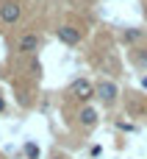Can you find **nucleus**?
<instances>
[{
	"mask_svg": "<svg viewBox=\"0 0 147 159\" xmlns=\"http://www.w3.org/2000/svg\"><path fill=\"white\" fill-rule=\"evenodd\" d=\"M56 159H58V157H56Z\"/></svg>",
	"mask_w": 147,
	"mask_h": 159,
	"instance_id": "11",
	"label": "nucleus"
},
{
	"mask_svg": "<svg viewBox=\"0 0 147 159\" xmlns=\"http://www.w3.org/2000/svg\"><path fill=\"white\" fill-rule=\"evenodd\" d=\"M36 48H39V36H36V34H25V36L17 42V50H19V53H33Z\"/></svg>",
	"mask_w": 147,
	"mask_h": 159,
	"instance_id": "5",
	"label": "nucleus"
},
{
	"mask_svg": "<svg viewBox=\"0 0 147 159\" xmlns=\"http://www.w3.org/2000/svg\"><path fill=\"white\" fill-rule=\"evenodd\" d=\"M72 95L81 98V101H89V98L94 95V89H92V84H89L86 78H78V81L72 84Z\"/></svg>",
	"mask_w": 147,
	"mask_h": 159,
	"instance_id": "4",
	"label": "nucleus"
},
{
	"mask_svg": "<svg viewBox=\"0 0 147 159\" xmlns=\"http://www.w3.org/2000/svg\"><path fill=\"white\" fill-rule=\"evenodd\" d=\"M81 123H83L86 129H92V126L97 123V109H92V106H83V109H81Z\"/></svg>",
	"mask_w": 147,
	"mask_h": 159,
	"instance_id": "6",
	"label": "nucleus"
},
{
	"mask_svg": "<svg viewBox=\"0 0 147 159\" xmlns=\"http://www.w3.org/2000/svg\"><path fill=\"white\" fill-rule=\"evenodd\" d=\"M94 92H97V98H100L106 106H111V103L117 101V84H114V81H108V78H103V81L97 84V89H94Z\"/></svg>",
	"mask_w": 147,
	"mask_h": 159,
	"instance_id": "1",
	"label": "nucleus"
},
{
	"mask_svg": "<svg viewBox=\"0 0 147 159\" xmlns=\"http://www.w3.org/2000/svg\"><path fill=\"white\" fill-rule=\"evenodd\" d=\"M19 14H22V11H19L17 3H3V6H0V20L8 22V25H14V22L19 20Z\"/></svg>",
	"mask_w": 147,
	"mask_h": 159,
	"instance_id": "3",
	"label": "nucleus"
},
{
	"mask_svg": "<svg viewBox=\"0 0 147 159\" xmlns=\"http://www.w3.org/2000/svg\"><path fill=\"white\" fill-rule=\"evenodd\" d=\"M3 109H6V101H3V98H0V112H3Z\"/></svg>",
	"mask_w": 147,
	"mask_h": 159,
	"instance_id": "10",
	"label": "nucleus"
},
{
	"mask_svg": "<svg viewBox=\"0 0 147 159\" xmlns=\"http://www.w3.org/2000/svg\"><path fill=\"white\" fill-rule=\"evenodd\" d=\"M139 61H147V50H142V53H139Z\"/></svg>",
	"mask_w": 147,
	"mask_h": 159,
	"instance_id": "9",
	"label": "nucleus"
},
{
	"mask_svg": "<svg viewBox=\"0 0 147 159\" xmlns=\"http://www.w3.org/2000/svg\"><path fill=\"white\" fill-rule=\"evenodd\" d=\"M25 157L28 159H39V145L28 140V143H25Z\"/></svg>",
	"mask_w": 147,
	"mask_h": 159,
	"instance_id": "7",
	"label": "nucleus"
},
{
	"mask_svg": "<svg viewBox=\"0 0 147 159\" xmlns=\"http://www.w3.org/2000/svg\"><path fill=\"white\" fill-rule=\"evenodd\" d=\"M56 36H58V42H64V45H78V42H81V31L72 28V25H58V28H56Z\"/></svg>",
	"mask_w": 147,
	"mask_h": 159,
	"instance_id": "2",
	"label": "nucleus"
},
{
	"mask_svg": "<svg viewBox=\"0 0 147 159\" xmlns=\"http://www.w3.org/2000/svg\"><path fill=\"white\" fill-rule=\"evenodd\" d=\"M139 36H142V31H139V28H131V31L122 34V42H136Z\"/></svg>",
	"mask_w": 147,
	"mask_h": 159,
	"instance_id": "8",
	"label": "nucleus"
}]
</instances>
